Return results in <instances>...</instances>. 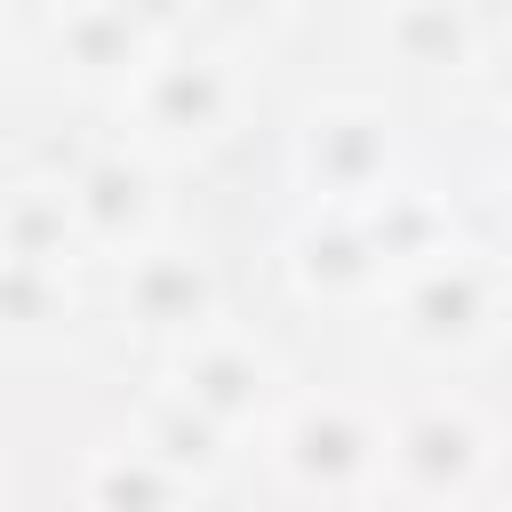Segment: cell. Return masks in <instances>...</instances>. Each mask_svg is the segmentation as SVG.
I'll use <instances>...</instances> for the list:
<instances>
[{
	"mask_svg": "<svg viewBox=\"0 0 512 512\" xmlns=\"http://www.w3.org/2000/svg\"><path fill=\"white\" fill-rule=\"evenodd\" d=\"M496 472V432L464 392L416 400L400 424H384V496L416 504H464Z\"/></svg>",
	"mask_w": 512,
	"mask_h": 512,
	"instance_id": "1",
	"label": "cell"
},
{
	"mask_svg": "<svg viewBox=\"0 0 512 512\" xmlns=\"http://www.w3.org/2000/svg\"><path fill=\"white\" fill-rule=\"evenodd\" d=\"M272 464L296 496H328V504L384 496V424L336 392L288 400L272 424Z\"/></svg>",
	"mask_w": 512,
	"mask_h": 512,
	"instance_id": "2",
	"label": "cell"
},
{
	"mask_svg": "<svg viewBox=\"0 0 512 512\" xmlns=\"http://www.w3.org/2000/svg\"><path fill=\"white\" fill-rule=\"evenodd\" d=\"M392 336L424 360H472L504 336V280L472 256H424L408 264L400 296H392Z\"/></svg>",
	"mask_w": 512,
	"mask_h": 512,
	"instance_id": "3",
	"label": "cell"
},
{
	"mask_svg": "<svg viewBox=\"0 0 512 512\" xmlns=\"http://www.w3.org/2000/svg\"><path fill=\"white\" fill-rule=\"evenodd\" d=\"M296 168H304L312 200H376L384 168H392V120L368 112V104H328V112L304 120Z\"/></svg>",
	"mask_w": 512,
	"mask_h": 512,
	"instance_id": "4",
	"label": "cell"
},
{
	"mask_svg": "<svg viewBox=\"0 0 512 512\" xmlns=\"http://www.w3.org/2000/svg\"><path fill=\"white\" fill-rule=\"evenodd\" d=\"M176 352H184V360H176V400H184L192 416H208L224 440L272 408V360H264L256 344L200 328V336L176 344Z\"/></svg>",
	"mask_w": 512,
	"mask_h": 512,
	"instance_id": "5",
	"label": "cell"
},
{
	"mask_svg": "<svg viewBox=\"0 0 512 512\" xmlns=\"http://www.w3.org/2000/svg\"><path fill=\"white\" fill-rule=\"evenodd\" d=\"M136 112L152 144H216L232 128V72L216 56H168L136 80Z\"/></svg>",
	"mask_w": 512,
	"mask_h": 512,
	"instance_id": "6",
	"label": "cell"
},
{
	"mask_svg": "<svg viewBox=\"0 0 512 512\" xmlns=\"http://www.w3.org/2000/svg\"><path fill=\"white\" fill-rule=\"evenodd\" d=\"M120 312H128V328L152 336V344H192V336L216 320V280H208V264H192V256H136V272H128V288H120Z\"/></svg>",
	"mask_w": 512,
	"mask_h": 512,
	"instance_id": "7",
	"label": "cell"
},
{
	"mask_svg": "<svg viewBox=\"0 0 512 512\" xmlns=\"http://www.w3.org/2000/svg\"><path fill=\"white\" fill-rule=\"evenodd\" d=\"M64 200H72V224H80L88 248H136V240L152 232V176H144L136 160H96V168H80V176L64 184Z\"/></svg>",
	"mask_w": 512,
	"mask_h": 512,
	"instance_id": "8",
	"label": "cell"
},
{
	"mask_svg": "<svg viewBox=\"0 0 512 512\" xmlns=\"http://www.w3.org/2000/svg\"><path fill=\"white\" fill-rule=\"evenodd\" d=\"M296 272H304V288H328V296H376V288L392 280V264L376 256V240H368L360 216L312 224V232L296 240Z\"/></svg>",
	"mask_w": 512,
	"mask_h": 512,
	"instance_id": "9",
	"label": "cell"
},
{
	"mask_svg": "<svg viewBox=\"0 0 512 512\" xmlns=\"http://www.w3.org/2000/svg\"><path fill=\"white\" fill-rule=\"evenodd\" d=\"M64 56L80 80H136L144 72V16L128 0H88L64 24Z\"/></svg>",
	"mask_w": 512,
	"mask_h": 512,
	"instance_id": "10",
	"label": "cell"
},
{
	"mask_svg": "<svg viewBox=\"0 0 512 512\" xmlns=\"http://www.w3.org/2000/svg\"><path fill=\"white\" fill-rule=\"evenodd\" d=\"M72 240H80V224H72L64 184H56V192L32 184V192H16V208L0 216V256H16V264H56V272H64Z\"/></svg>",
	"mask_w": 512,
	"mask_h": 512,
	"instance_id": "11",
	"label": "cell"
},
{
	"mask_svg": "<svg viewBox=\"0 0 512 512\" xmlns=\"http://www.w3.org/2000/svg\"><path fill=\"white\" fill-rule=\"evenodd\" d=\"M392 40H400V64H456L464 56V8L456 0H400V16H392Z\"/></svg>",
	"mask_w": 512,
	"mask_h": 512,
	"instance_id": "12",
	"label": "cell"
},
{
	"mask_svg": "<svg viewBox=\"0 0 512 512\" xmlns=\"http://www.w3.org/2000/svg\"><path fill=\"white\" fill-rule=\"evenodd\" d=\"M80 488H88V496H104V504H152V496H192V480H184V472H168V464H160V456H152L144 440L128 448V464H112V472H88Z\"/></svg>",
	"mask_w": 512,
	"mask_h": 512,
	"instance_id": "13",
	"label": "cell"
},
{
	"mask_svg": "<svg viewBox=\"0 0 512 512\" xmlns=\"http://www.w3.org/2000/svg\"><path fill=\"white\" fill-rule=\"evenodd\" d=\"M504 112H512V72H504Z\"/></svg>",
	"mask_w": 512,
	"mask_h": 512,
	"instance_id": "14",
	"label": "cell"
},
{
	"mask_svg": "<svg viewBox=\"0 0 512 512\" xmlns=\"http://www.w3.org/2000/svg\"><path fill=\"white\" fill-rule=\"evenodd\" d=\"M0 80H8V40H0Z\"/></svg>",
	"mask_w": 512,
	"mask_h": 512,
	"instance_id": "15",
	"label": "cell"
}]
</instances>
